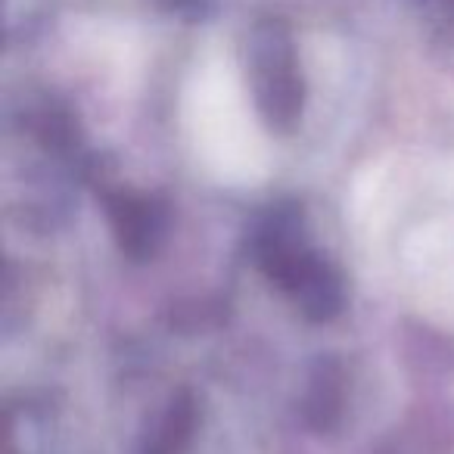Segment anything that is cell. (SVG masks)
Instances as JSON below:
<instances>
[{
    "mask_svg": "<svg viewBox=\"0 0 454 454\" xmlns=\"http://www.w3.org/2000/svg\"><path fill=\"white\" fill-rule=\"evenodd\" d=\"M243 59L262 121L278 134L296 131L305 109V82L290 26L274 16L259 20L247 35Z\"/></svg>",
    "mask_w": 454,
    "mask_h": 454,
    "instance_id": "6da1fadb",
    "label": "cell"
},
{
    "mask_svg": "<svg viewBox=\"0 0 454 454\" xmlns=\"http://www.w3.org/2000/svg\"><path fill=\"white\" fill-rule=\"evenodd\" d=\"M100 200L121 255L131 262H150L168 234V206L159 196L125 187H103Z\"/></svg>",
    "mask_w": 454,
    "mask_h": 454,
    "instance_id": "7a4b0ae2",
    "label": "cell"
},
{
    "mask_svg": "<svg viewBox=\"0 0 454 454\" xmlns=\"http://www.w3.org/2000/svg\"><path fill=\"white\" fill-rule=\"evenodd\" d=\"M196 427H200V404H196L193 392H175L162 414L146 429L140 454H187Z\"/></svg>",
    "mask_w": 454,
    "mask_h": 454,
    "instance_id": "277c9868",
    "label": "cell"
},
{
    "mask_svg": "<svg viewBox=\"0 0 454 454\" xmlns=\"http://www.w3.org/2000/svg\"><path fill=\"white\" fill-rule=\"evenodd\" d=\"M26 128L47 153L63 159H82V128L66 103L44 97L41 103H32L26 113Z\"/></svg>",
    "mask_w": 454,
    "mask_h": 454,
    "instance_id": "5b68a950",
    "label": "cell"
},
{
    "mask_svg": "<svg viewBox=\"0 0 454 454\" xmlns=\"http://www.w3.org/2000/svg\"><path fill=\"white\" fill-rule=\"evenodd\" d=\"M348 398V373L340 358H317L302 395V420L315 433H330L342 423Z\"/></svg>",
    "mask_w": 454,
    "mask_h": 454,
    "instance_id": "3957f363",
    "label": "cell"
},
{
    "mask_svg": "<svg viewBox=\"0 0 454 454\" xmlns=\"http://www.w3.org/2000/svg\"><path fill=\"white\" fill-rule=\"evenodd\" d=\"M404 4L439 22H454V0H404Z\"/></svg>",
    "mask_w": 454,
    "mask_h": 454,
    "instance_id": "8992f818",
    "label": "cell"
}]
</instances>
